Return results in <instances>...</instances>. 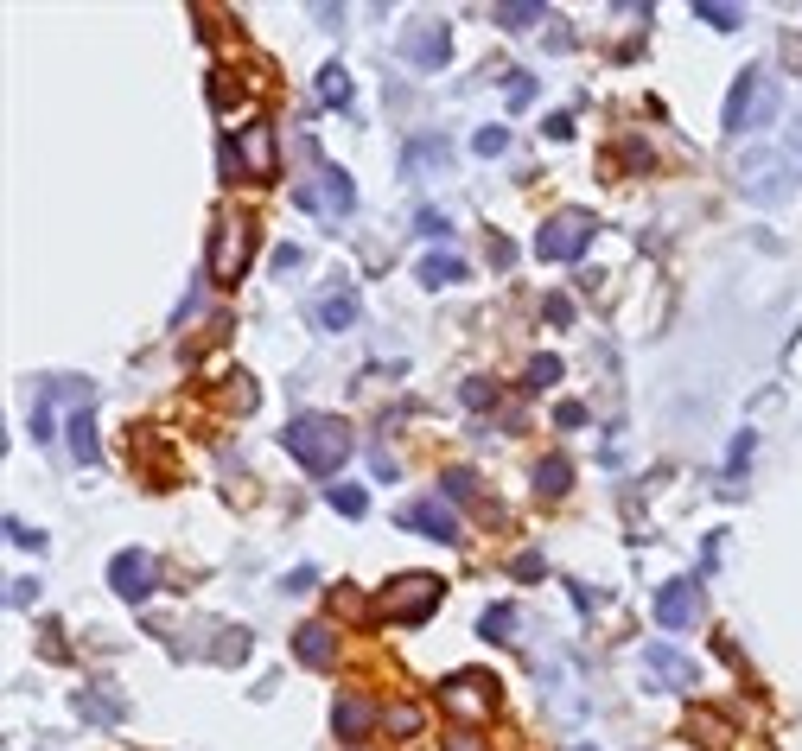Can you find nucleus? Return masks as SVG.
<instances>
[{"label": "nucleus", "mask_w": 802, "mask_h": 751, "mask_svg": "<svg viewBox=\"0 0 802 751\" xmlns=\"http://www.w3.org/2000/svg\"><path fill=\"white\" fill-rule=\"evenodd\" d=\"M542 312H548V325H567V319H573V300H561V293H554Z\"/></svg>", "instance_id": "obj_37"}, {"label": "nucleus", "mask_w": 802, "mask_h": 751, "mask_svg": "<svg viewBox=\"0 0 802 751\" xmlns=\"http://www.w3.org/2000/svg\"><path fill=\"white\" fill-rule=\"evenodd\" d=\"M694 732H701V745H720V720L713 713H694Z\"/></svg>", "instance_id": "obj_35"}, {"label": "nucleus", "mask_w": 802, "mask_h": 751, "mask_svg": "<svg viewBox=\"0 0 802 751\" xmlns=\"http://www.w3.org/2000/svg\"><path fill=\"white\" fill-rule=\"evenodd\" d=\"M414 230H421V236H433V242H440V236H446V211H421V217H414Z\"/></svg>", "instance_id": "obj_30"}, {"label": "nucleus", "mask_w": 802, "mask_h": 751, "mask_svg": "<svg viewBox=\"0 0 802 751\" xmlns=\"http://www.w3.org/2000/svg\"><path fill=\"white\" fill-rule=\"evenodd\" d=\"M7 541H13V548H45V535H39V529H26L20 516H7Z\"/></svg>", "instance_id": "obj_28"}, {"label": "nucleus", "mask_w": 802, "mask_h": 751, "mask_svg": "<svg viewBox=\"0 0 802 751\" xmlns=\"http://www.w3.org/2000/svg\"><path fill=\"white\" fill-rule=\"evenodd\" d=\"M554 382H561V357H529V389H554Z\"/></svg>", "instance_id": "obj_26"}, {"label": "nucleus", "mask_w": 802, "mask_h": 751, "mask_svg": "<svg viewBox=\"0 0 802 751\" xmlns=\"http://www.w3.org/2000/svg\"><path fill=\"white\" fill-rule=\"evenodd\" d=\"M446 751H478V739H472V732H452V739H446Z\"/></svg>", "instance_id": "obj_40"}, {"label": "nucleus", "mask_w": 802, "mask_h": 751, "mask_svg": "<svg viewBox=\"0 0 802 751\" xmlns=\"http://www.w3.org/2000/svg\"><path fill=\"white\" fill-rule=\"evenodd\" d=\"M491 20H503L510 32H529L535 20H542V7H535V0H529V7H522V0H510V7H491Z\"/></svg>", "instance_id": "obj_23"}, {"label": "nucleus", "mask_w": 802, "mask_h": 751, "mask_svg": "<svg viewBox=\"0 0 802 751\" xmlns=\"http://www.w3.org/2000/svg\"><path fill=\"white\" fill-rule=\"evenodd\" d=\"M421 281L427 287H459L465 281V261L459 255H421Z\"/></svg>", "instance_id": "obj_18"}, {"label": "nucleus", "mask_w": 802, "mask_h": 751, "mask_svg": "<svg viewBox=\"0 0 802 751\" xmlns=\"http://www.w3.org/2000/svg\"><path fill=\"white\" fill-rule=\"evenodd\" d=\"M777 121V83L758 71H739L732 77V96H726V134H752V128H771Z\"/></svg>", "instance_id": "obj_2"}, {"label": "nucleus", "mask_w": 802, "mask_h": 751, "mask_svg": "<svg viewBox=\"0 0 802 751\" xmlns=\"http://www.w3.org/2000/svg\"><path fill=\"white\" fill-rule=\"evenodd\" d=\"M510 573H516V580H535V573H542V554H516Z\"/></svg>", "instance_id": "obj_34"}, {"label": "nucleus", "mask_w": 802, "mask_h": 751, "mask_svg": "<svg viewBox=\"0 0 802 751\" xmlns=\"http://www.w3.org/2000/svg\"><path fill=\"white\" fill-rule=\"evenodd\" d=\"M535 484H542L548 497H561L567 484H573V465L567 459H542V465H535Z\"/></svg>", "instance_id": "obj_22"}, {"label": "nucleus", "mask_w": 802, "mask_h": 751, "mask_svg": "<svg viewBox=\"0 0 802 751\" xmlns=\"http://www.w3.org/2000/svg\"><path fill=\"white\" fill-rule=\"evenodd\" d=\"M554 421H561V427H586V408H580V401H561V408H554Z\"/></svg>", "instance_id": "obj_33"}, {"label": "nucleus", "mask_w": 802, "mask_h": 751, "mask_svg": "<svg viewBox=\"0 0 802 751\" xmlns=\"http://www.w3.org/2000/svg\"><path fill=\"white\" fill-rule=\"evenodd\" d=\"M293 656H300L306 669H325V662L338 656V631H331V624H300V637H293Z\"/></svg>", "instance_id": "obj_12"}, {"label": "nucleus", "mask_w": 802, "mask_h": 751, "mask_svg": "<svg viewBox=\"0 0 802 751\" xmlns=\"http://www.w3.org/2000/svg\"><path fill=\"white\" fill-rule=\"evenodd\" d=\"M694 13H701L707 26H720V32H739V26H745V13H739V7H720V0H701Z\"/></svg>", "instance_id": "obj_24"}, {"label": "nucleus", "mask_w": 802, "mask_h": 751, "mask_svg": "<svg viewBox=\"0 0 802 751\" xmlns=\"http://www.w3.org/2000/svg\"><path fill=\"white\" fill-rule=\"evenodd\" d=\"M701 618V586L694 580H675V586H662V599H656V624L662 631H682V624Z\"/></svg>", "instance_id": "obj_11"}, {"label": "nucleus", "mask_w": 802, "mask_h": 751, "mask_svg": "<svg viewBox=\"0 0 802 751\" xmlns=\"http://www.w3.org/2000/svg\"><path fill=\"white\" fill-rule=\"evenodd\" d=\"M249 255H255V223L230 217V223H223V236H217V249H211V274H217L223 287H230V281H242Z\"/></svg>", "instance_id": "obj_6"}, {"label": "nucleus", "mask_w": 802, "mask_h": 751, "mask_svg": "<svg viewBox=\"0 0 802 751\" xmlns=\"http://www.w3.org/2000/svg\"><path fill=\"white\" fill-rule=\"evenodd\" d=\"M64 401H71V408H83V401H90V382H51L45 389V401H39V414H32V440H58V408Z\"/></svg>", "instance_id": "obj_9"}, {"label": "nucleus", "mask_w": 802, "mask_h": 751, "mask_svg": "<svg viewBox=\"0 0 802 751\" xmlns=\"http://www.w3.org/2000/svg\"><path fill=\"white\" fill-rule=\"evenodd\" d=\"M446 497H472V471H446Z\"/></svg>", "instance_id": "obj_36"}, {"label": "nucleus", "mask_w": 802, "mask_h": 751, "mask_svg": "<svg viewBox=\"0 0 802 751\" xmlns=\"http://www.w3.org/2000/svg\"><path fill=\"white\" fill-rule=\"evenodd\" d=\"M64 433H71V459L77 465H96V421H90V414H71Z\"/></svg>", "instance_id": "obj_19"}, {"label": "nucleus", "mask_w": 802, "mask_h": 751, "mask_svg": "<svg viewBox=\"0 0 802 751\" xmlns=\"http://www.w3.org/2000/svg\"><path fill=\"white\" fill-rule=\"evenodd\" d=\"M401 522H408V529H421L427 541H446V548H452V541H465L459 516H452L440 497H421V503H408V510H401Z\"/></svg>", "instance_id": "obj_8"}, {"label": "nucleus", "mask_w": 802, "mask_h": 751, "mask_svg": "<svg viewBox=\"0 0 802 751\" xmlns=\"http://www.w3.org/2000/svg\"><path fill=\"white\" fill-rule=\"evenodd\" d=\"M109 586L121 592V599L128 605H141L147 592H153V561L141 548H128V554H115V567H109Z\"/></svg>", "instance_id": "obj_10"}, {"label": "nucleus", "mask_w": 802, "mask_h": 751, "mask_svg": "<svg viewBox=\"0 0 802 751\" xmlns=\"http://www.w3.org/2000/svg\"><path fill=\"white\" fill-rule=\"evenodd\" d=\"M319 325H325V331H351V325H357V293H351V287L325 293V300H319Z\"/></svg>", "instance_id": "obj_16"}, {"label": "nucleus", "mask_w": 802, "mask_h": 751, "mask_svg": "<svg viewBox=\"0 0 802 751\" xmlns=\"http://www.w3.org/2000/svg\"><path fill=\"white\" fill-rule=\"evenodd\" d=\"M414 726H421V713H414V707H395V713H389V732H401V739H408Z\"/></svg>", "instance_id": "obj_31"}, {"label": "nucleus", "mask_w": 802, "mask_h": 751, "mask_svg": "<svg viewBox=\"0 0 802 751\" xmlns=\"http://www.w3.org/2000/svg\"><path fill=\"white\" fill-rule=\"evenodd\" d=\"M312 580H319L312 567H293V573H287V592H312Z\"/></svg>", "instance_id": "obj_39"}, {"label": "nucleus", "mask_w": 802, "mask_h": 751, "mask_svg": "<svg viewBox=\"0 0 802 751\" xmlns=\"http://www.w3.org/2000/svg\"><path fill=\"white\" fill-rule=\"evenodd\" d=\"M401 51H408V64H446V51H452V39H446V26L440 20H427V32H408V39H401Z\"/></svg>", "instance_id": "obj_13"}, {"label": "nucleus", "mask_w": 802, "mask_h": 751, "mask_svg": "<svg viewBox=\"0 0 802 751\" xmlns=\"http://www.w3.org/2000/svg\"><path fill=\"white\" fill-rule=\"evenodd\" d=\"M281 446L312 471V478H331V471L351 459V433H344V421H325V414H300V421L281 433Z\"/></svg>", "instance_id": "obj_1"}, {"label": "nucleus", "mask_w": 802, "mask_h": 751, "mask_svg": "<svg viewBox=\"0 0 802 751\" xmlns=\"http://www.w3.org/2000/svg\"><path fill=\"white\" fill-rule=\"evenodd\" d=\"M32 599H39V580H13L7 586V611H26Z\"/></svg>", "instance_id": "obj_29"}, {"label": "nucleus", "mask_w": 802, "mask_h": 751, "mask_svg": "<svg viewBox=\"0 0 802 751\" xmlns=\"http://www.w3.org/2000/svg\"><path fill=\"white\" fill-rule=\"evenodd\" d=\"M510 631H516V605H491L478 618V637H491V643H510Z\"/></svg>", "instance_id": "obj_21"}, {"label": "nucleus", "mask_w": 802, "mask_h": 751, "mask_svg": "<svg viewBox=\"0 0 802 751\" xmlns=\"http://www.w3.org/2000/svg\"><path fill=\"white\" fill-rule=\"evenodd\" d=\"M319 102L325 109H344V102H351V71H344V64H325L319 71Z\"/></svg>", "instance_id": "obj_20"}, {"label": "nucleus", "mask_w": 802, "mask_h": 751, "mask_svg": "<svg viewBox=\"0 0 802 751\" xmlns=\"http://www.w3.org/2000/svg\"><path fill=\"white\" fill-rule=\"evenodd\" d=\"M217 160L230 179H268L274 172V128L268 121H249V128H236L230 141L217 147Z\"/></svg>", "instance_id": "obj_4"}, {"label": "nucleus", "mask_w": 802, "mask_h": 751, "mask_svg": "<svg viewBox=\"0 0 802 751\" xmlns=\"http://www.w3.org/2000/svg\"><path fill=\"white\" fill-rule=\"evenodd\" d=\"M300 204H306V211H325V217H351L357 185L344 179V166H325L312 185H300Z\"/></svg>", "instance_id": "obj_7"}, {"label": "nucleus", "mask_w": 802, "mask_h": 751, "mask_svg": "<svg viewBox=\"0 0 802 751\" xmlns=\"http://www.w3.org/2000/svg\"><path fill=\"white\" fill-rule=\"evenodd\" d=\"M548 134H554V141H567V134H573V115L554 109V115H548Z\"/></svg>", "instance_id": "obj_38"}, {"label": "nucleus", "mask_w": 802, "mask_h": 751, "mask_svg": "<svg viewBox=\"0 0 802 751\" xmlns=\"http://www.w3.org/2000/svg\"><path fill=\"white\" fill-rule=\"evenodd\" d=\"M440 701H446L452 713H484V701H491V675H452Z\"/></svg>", "instance_id": "obj_14"}, {"label": "nucleus", "mask_w": 802, "mask_h": 751, "mask_svg": "<svg viewBox=\"0 0 802 751\" xmlns=\"http://www.w3.org/2000/svg\"><path fill=\"white\" fill-rule=\"evenodd\" d=\"M650 669H656L662 681H675V688H694V662H682L669 643H650Z\"/></svg>", "instance_id": "obj_17"}, {"label": "nucleus", "mask_w": 802, "mask_h": 751, "mask_svg": "<svg viewBox=\"0 0 802 751\" xmlns=\"http://www.w3.org/2000/svg\"><path fill=\"white\" fill-rule=\"evenodd\" d=\"M573 751H592V745H573Z\"/></svg>", "instance_id": "obj_41"}, {"label": "nucleus", "mask_w": 802, "mask_h": 751, "mask_svg": "<svg viewBox=\"0 0 802 751\" xmlns=\"http://www.w3.org/2000/svg\"><path fill=\"white\" fill-rule=\"evenodd\" d=\"M503 147H510V128H478L472 134V153H484V160H497Z\"/></svg>", "instance_id": "obj_27"}, {"label": "nucleus", "mask_w": 802, "mask_h": 751, "mask_svg": "<svg viewBox=\"0 0 802 751\" xmlns=\"http://www.w3.org/2000/svg\"><path fill=\"white\" fill-rule=\"evenodd\" d=\"M465 401H472V408H491L497 389H491V382H465Z\"/></svg>", "instance_id": "obj_32"}, {"label": "nucleus", "mask_w": 802, "mask_h": 751, "mask_svg": "<svg viewBox=\"0 0 802 751\" xmlns=\"http://www.w3.org/2000/svg\"><path fill=\"white\" fill-rule=\"evenodd\" d=\"M376 720V707L370 701H357V694H338V707H331V726H338V739H363Z\"/></svg>", "instance_id": "obj_15"}, {"label": "nucleus", "mask_w": 802, "mask_h": 751, "mask_svg": "<svg viewBox=\"0 0 802 751\" xmlns=\"http://www.w3.org/2000/svg\"><path fill=\"white\" fill-rule=\"evenodd\" d=\"M440 599H446V580H433V573H401V580L382 586L376 618L382 624H421L427 611H440Z\"/></svg>", "instance_id": "obj_3"}, {"label": "nucleus", "mask_w": 802, "mask_h": 751, "mask_svg": "<svg viewBox=\"0 0 802 751\" xmlns=\"http://www.w3.org/2000/svg\"><path fill=\"white\" fill-rule=\"evenodd\" d=\"M586 242H592V217L586 211H561L542 236H535V255L542 261H580Z\"/></svg>", "instance_id": "obj_5"}, {"label": "nucleus", "mask_w": 802, "mask_h": 751, "mask_svg": "<svg viewBox=\"0 0 802 751\" xmlns=\"http://www.w3.org/2000/svg\"><path fill=\"white\" fill-rule=\"evenodd\" d=\"M331 510H338V516H363V510H370V497H363L357 484H331Z\"/></svg>", "instance_id": "obj_25"}]
</instances>
